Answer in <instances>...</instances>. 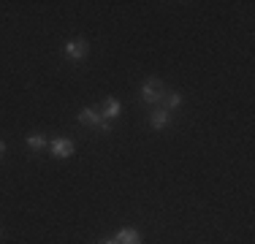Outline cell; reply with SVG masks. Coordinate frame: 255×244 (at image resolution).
<instances>
[{
  "label": "cell",
  "mask_w": 255,
  "mask_h": 244,
  "mask_svg": "<svg viewBox=\"0 0 255 244\" xmlns=\"http://www.w3.org/2000/svg\"><path fill=\"white\" fill-rule=\"evenodd\" d=\"M168 120H171V112H166V109H155L152 112V117H149V122H152V127H166L168 125Z\"/></svg>",
  "instance_id": "52a82bcc"
},
{
  "label": "cell",
  "mask_w": 255,
  "mask_h": 244,
  "mask_svg": "<svg viewBox=\"0 0 255 244\" xmlns=\"http://www.w3.org/2000/svg\"><path fill=\"white\" fill-rule=\"evenodd\" d=\"M79 122H82V125H95L101 133H109V130H112V122L103 120L98 109H84V112L79 114Z\"/></svg>",
  "instance_id": "7a4b0ae2"
},
{
  "label": "cell",
  "mask_w": 255,
  "mask_h": 244,
  "mask_svg": "<svg viewBox=\"0 0 255 244\" xmlns=\"http://www.w3.org/2000/svg\"><path fill=\"white\" fill-rule=\"evenodd\" d=\"M163 95H166V87H163L160 79H147L141 87V101L144 103H160Z\"/></svg>",
  "instance_id": "6da1fadb"
},
{
  "label": "cell",
  "mask_w": 255,
  "mask_h": 244,
  "mask_svg": "<svg viewBox=\"0 0 255 244\" xmlns=\"http://www.w3.org/2000/svg\"><path fill=\"white\" fill-rule=\"evenodd\" d=\"M27 146L38 152V149H44V146H46V138L41 136V133H30V136H27Z\"/></svg>",
  "instance_id": "9c48e42d"
},
{
  "label": "cell",
  "mask_w": 255,
  "mask_h": 244,
  "mask_svg": "<svg viewBox=\"0 0 255 244\" xmlns=\"http://www.w3.org/2000/svg\"><path fill=\"white\" fill-rule=\"evenodd\" d=\"M3 155H5V144L0 141V157H3Z\"/></svg>",
  "instance_id": "30bf717a"
},
{
  "label": "cell",
  "mask_w": 255,
  "mask_h": 244,
  "mask_svg": "<svg viewBox=\"0 0 255 244\" xmlns=\"http://www.w3.org/2000/svg\"><path fill=\"white\" fill-rule=\"evenodd\" d=\"M160 103H163V109H166V112H171V109H177L179 103H182V95L179 93H166Z\"/></svg>",
  "instance_id": "ba28073f"
},
{
  "label": "cell",
  "mask_w": 255,
  "mask_h": 244,
  "mask_svg": "<svg viewBox=\"0 0 255 244\" xmlns=\"http://www.w3.org/2000/svg\"><path fill=\"white\" fill-rule=\"evenodd\" d=\"M114 242L117 244H141V236H138V231H133V228H123Z\"/></svg>",
  "instance_id": "8992f818"
},
{
  "label": "cell",
  "mask_w": 255,
  "mask_h": 244,
  "mask_svg": "<svg viewBox=\"0 0 255 244\" xmlns=\"http://www.w3.org/2000/svg\"><path fill=\"white\" fill-rule=\"evenodd\" d=\"M87 52H90V46H87V41H68L65 44V57H71V60H82V57H87Z\"/></svg>",
  "instance_id": "3957f363"
},
{
  "label": "cell",
  "mask_w": 255,
  "mask_h": 244,
  "mask_svg": "<svg viewBox=\"0 0 255 244\" xmlns=\"http://www.w3.org/2000/svg\"><path fill=\"white\" fill-rule=\"evenodd\" d=\"M120 109H123V106H120L117 98H106V101H103V106H101V117L112 122L114 117H120Z\"/></svg>",
  "instance_id": "5b68a950"
},
{
  "label": "cell",
  "mask_w": 255,
  "mask_h": 244,
  "mask_svg": "<svg viewBox=\"0 0 255 244\" xmlns=\"http://www.w3.org/2000/svg\"><path fill=\"white\" fill-rule=\"evenodd\" d=\"M98 244H117L114 239H103V242H98Z\"/></svg>",
  "instance_id": "8fae6325"
},
{
  "label": "cell",
  "mask_w": 255,
  "mask_h": 244,
  "mask_svg": "<svg viewBox=\"0 0 255 244\" xmlns=\"http://www.w3.org/2000/svg\"><path fill=\"white\" fill-rule=\"evenodd\" d=\"M49 146H52L54 157H71L74 155V141H68V138H54Z\"/></svg>",
  "instance_id": "277c9868"
}]
</instances>
